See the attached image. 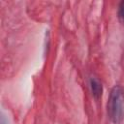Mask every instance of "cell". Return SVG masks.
<instances>
[{
    "label": "cell",
    "mask_w": 124,
    "mask_h": 124,
    "mask_svg": "<svg viewBox=\"0 0 124 124\" xmlns=\"http://www.w3.org/2000/svg\"><path fill=\"white\" fill-rule=\"evenodd\" d=\"M117 16L120 22L124 23V0L121 1L118 5V11H117Z\"/></svg>",
    "instance_id": "cell-3"
},
{
    "label": "cell",
    "mask_w": 124,
    "mask_h": 124,
    "mask_svg": "<svg viewBox=\"0 0 124 124\" xmlns=\"http://www.w3.org/2000/svg\"><path fill=\"white\" fill-rule=\"evenodd\" d=\"M108 116L114 124H119L124 118V88L115 85L109 93L107 104Z\"/></svg>",
    "instance_id": "cell-1"
},
{
    "label": "cell",
    "mask_w": 124,
    "mask_h": 124,
    "mask_svg": "<svg viewBox=\"0 0 124 124\" xmlns=\"http://www.w3.org/2000/svg\"><path fill=\"white\" fill-rule=\"evenodd\" d=\"M89 85H90V89H91L93 97L96 98V99H99L103 94V84H102V82L96 77H91L89 78Z\"/></svg>",
    "instance_id": "cell-2"
}]
</instances>
